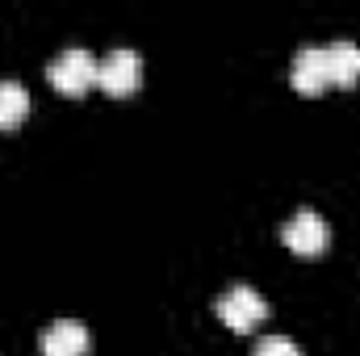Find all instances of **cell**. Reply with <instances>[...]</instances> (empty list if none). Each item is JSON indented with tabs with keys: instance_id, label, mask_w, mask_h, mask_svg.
I'll return each instance as SVG.
<instances>
[{
	"instance_id": "5b68a950",
	"label": "cell",
	"mask_w": 360,
	"mask_h": 356,
	"mask_svg": "<svg viewBox=\"0 0 360 356\" xmlns=\"http://www.w3.org/2000/svg\"><path fill=\"white\" fill-rule=\"evenodd\" d=\"M42 356H84L89 352V327L80 319H55L38 336Z\"/></svg>"
},
{
	"instance_id": "6da1fadb",
	"label": "cell",
	"mask_w": 360,
	"mask_h": 356,
	"mask_svg": "<svg viewBox=\"0 0 360 356\" xmlns=\"http://www.w3.org/2000/svg\"><path fill=\"white\" fill-rule=\"evenodd\" d=\"M96 55H92L89 46H63L51 63H46V76H51V84L59 92H84L96 80Z\"/></svg>"
},
{
	"instance_id": "3957f363",
	"label": "cell",
	"mask_w": 360,
	"mask_h": 356,
	"mask_svg": "<svg viewBox=\"0 0 360 356\" xmlns=\"http://www.w3.org/2000/svg\"><path fill=\"white\" fill-rule=\"evenodd\" d=\"M139 80H143V55H139L134 46H113V51L96 63V84L105 92H113V96L134 92Z\"/></svg>"
},
{
	"instance_id": "9c48e42d",
	"label": "cell",
	"mask_w": 360,
	"mask_h": 356,
	"mask_svg": "<svg viewBox=\"0 0 360 356\" xmlns=\"http://www.w3.org/2000/svg\"><path fill=\"white\" fill-rule=\"evenodd\" d=\"M252 356H302V348H297L289 336H264Z\"/></svg>"
},
{
	"instance_id": "7a4b0ae2",
	"label": "cell",
	"mask_w": 360,
	"mask_h": 356,
	"mask_svg": "<svg viewBox=\"0 0 360 356\" xmlns=\"http://www.w3.org/2000/svg\"><path fill=\"white\" fill-rule=\"evenodd\" d=\"M214 306H218V319H222L231 331H252L256 323L269 319V302H264V293L252 289V285H231Z\"/></svg>"
},
{
	"instance_id": "8992f818",
	"label": "cell",
	"mask_w": 360,
	"mask_h": 356,
	"mask_svg": "<svg viewBox=\"0 0 360 356\" xmlns=\"http://www.w3.org/2000/svg\"><path fill=\"white\" fill-rule=\"evenodd\" d=\"M289 76H293V84H297L302 92L327 89V84H331V72H327V51H323V46H302V51L293 55Z\"/></svg>"
},
{
	"instance_id": "277c9868",
	"label": "cell",
	"mask_w": 360,
	"mask_h": 356,
	"mask_svg": "<svg viewBox=\"0 0 360 356\" xmlns=\"http://www.w3.org/2000/svg\"><path fill=\"white\" fill-rule=\"evenodd\" d=\"M281 239H285V248H293L297 256H314V252H323V248L331 243V227H327V218H323L319 210H297V214L281 227Z\"/></svg>"
},
{
	"instance_id": "52a82bcc",
	"label": "cell",
	"mask_w": 360,
	"mask_h": 356,
	"mask_svg": "<svg viewBox=\"0 0 360 356\" xmlns=\"http://www.w3.org/2000/svg\"><path fill=\"white\" fill-rule=\"evenodd\" d=\"M323 51H327L331 84H356L360 80V42L356 38H335V42H327Z\"/></svg>"
},
{
	"instance_id": "ba28073f",
	"label": "cell",
	"mask_w": 360,
	"mask_h": 356,
	"mask_svg": "<svg viewBox=\"0 0 360 356\" xmlns=\"http://www.w3.org/2000/svg\"><path fill=\"white\" fill-rule=\"evenodd\" d=\"M30 113V92L21 80H0V130L17 126Z\"/></svg>"
}]
</instances>
